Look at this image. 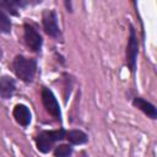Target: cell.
<instances>
[{
	"instance_id": "6da1fadb",
	"label": "cell",
	"mask_w": 157,
	"mask_h": 157,
	"mask_svg": "<svg viewBox=\"0 0 157 157\" xmlns=\"http://www.w3.org/2000/svg\"><path fill=\"white\" fill-rule=\"evenodd\" d=\"M13 71L18 78L25 82H31L37 71V63L34 59L17 55L13 59Z\"/></svg>"
},
{
	"instance_id": "ba28073f",
	"label": "cell",
	"mask_w": 157,
	"mask_h": 157,
	"mask_svg": "<svg viewBox=\"0 0 157 157\" xmlns=\"http://www.w3.org/2000/svg\"><path fill=\"white\" fill-rule=\"evenodd\" d=\"M15 88H16V83L11 76L4 75L0 77V96L2 98L5 99L10 98L13 94Z\"/></svg>"
},
{
	"instance_id": "3957f363",
	"label": "cell",
	"mask_w": 157,
	"mask_h": 157,
	"mask_svg": "<svg viewBox=\"0 0 157 157\" xmlns=\"http://www.w3.org/2000/svg\"><path fill=\"white\" fill-rule=\"evenodd\" d=\"M137 53H139V42L136 37V32L132 26H130V34L126 47V64L129 69L134 72L136 69V61H137Z\"/></svg>"
},
{
	"instance_id": "8fae6325",
	"label": "cell",
	"mask_w": 157,
	"mask_h": 157,
	"mask_svg": "<svg viewBox=\"0 0 157 157\" xmlns=\"http://www.w3.org/2000/svg\"><path fill=\"white\" fill-rule=\"evenodd\" d=\"M25 5H27L26 1H0V6L6 7V9H7L11 13H13V15L17 13L16 10H17L18 7L25 6Z\"/></svg>"
},
{
	"instance_id": "9c48e42d",
	"label": "cell",
	"mask_w": 157,
	"mask_h": 157,
	"mask_svg": "<svg viewBox=\"0 0 157 157\" xmlns=\"http://www.w3.org/2000/svg\"><path fill=\"white\" fill-rule=\"evenodd\" d=\"M132 104L139 108L140 110H142L146 115H148L151 119H156L157 118V110L155 108V105L147 101H145L144 98H140V97H135L134 101H132Z\"/></svg>"
},
{
	"instance_id": "4fadbf2b",
	"label": "cell",
	"mask_w": 157,
	"mask_h": 157,
	"mask_svg": "<svg viewBox=\"0 0 157 157\" xmlns=\"http://www.w3.org/2000/svg\"><path fill=\"white\" fill-rule=\"evenodd\" d=\"M72 153V148L69 145H59L54 150L55 157H70Z\"/></svg>"
},
{
	"instance_id": "8992f818",
	"label": "cell",
	"mask_w": 157,
	"mask_h": 157,
	"mask_svg": "<svg viewBox=\"0 0 157 157\" xmlns=\"http://www.w3.org/2000/svg\"><path fill=\"white\" fill-rule=\"evenodd\" d=\"M43 27L47 34H49L50 37H54V38L59 37L60 29L58 26V18H56L55 11L49 10L43 13Z\"/></svg>"
},
{
	"instance_id": "52a82bcc",
	"label": "cell",
	"mask_w": 157,
	"mask_h": 157,
	"mask_svg": "<svg viewBox=\"0 0 157 157\" xmlns=\"http://www.w3.org/2000/svg\"><path fill=\"white\" fill-rule=\"evenodd\" d=\"M12 114H13L15 120L20 125H22V126L29 125V123H31V112H29L27 105H25V104H16L15 108H13Z\"/></svg>"
},
{
	"instance_id": "7a4b0ae2",
	"label": "cell",
	"mask_w": 157,
	"mask_h": 157,
	"mask_svg": "<svg viewBox=\"0 0 157 157\" xmlns=\"http://www.w3.org/2000/svg\"><path fill=\"white\" fill-rule=\"evenodd\" d=\"M65 130L64 129H59V130H45L42 131L37 135L36 137V144H37V148L43 152L47 153L52 150L53 145L59 141L63 140L65 137Z\"/></svg>"
},
{
	"instance_id": "7c38bea8",
	"label": "cell",
	"mask_w": 157,
	"mask_h": 157,
	"mask_svg": "<svg viewBox=\"0 0 157 157\" xmlns=\"http://www.w3.org/2000/svg\"><path fill=\"white\" fill-rule=\"evenodd\" d=\"M11 31V21L7 17V15L0 10V32L2 33H10Z\"/></svg>"
},
{
	"instance_id": "277c9868",
	"label": "cell",
	"mask_w": 157,
	"mask_h": 157,
	"mask_svg": "<svg viewBox=\"0 0 157 157\" xmlns=\"http://www.w3.org/2000/svg\"><path fill=\"white\" fill-rule=\"evenodd\" d=\"M42 102H43V105L45 107L47 112L49 114H52L55 119L60 120L61 112H60L59 103H58L54 93L49 88H43L42 90Z\"/></svg>"
},
{
	"instance_id": "30bf717a",
	"label": "cell",
	"mask_w": 157,
	"mask_h": 157,
	"mask_svg": "<svg viewBox=\"0 0 157 157\" xmlns=\"http://www.w3.org/2000/svg\"><path fill=\"white\" fill-rule=\"evenodd\" d=\"M65 137L74 145H81L87 141V135L81 130H71L65 134Z\"/></svg>"
},
{
	"instance_id": "5b68a950",
	"label": "cell",
	"mask_w": 157,
	"mask_h": 157,
	"mask_svg": "<svg viewBox=\"0 0 157 157\" xmlns=\"http://www.w3.org/2000/svg\"><path fill=\"white\" fill-rule=\"evenodd\" d=\"M25 42L27 47L32 49L33 52H39L42 48V43H43L42 37L37 32V29L28 23L25 25Z\"/></svg>"
}]
</instances>
